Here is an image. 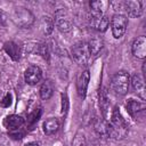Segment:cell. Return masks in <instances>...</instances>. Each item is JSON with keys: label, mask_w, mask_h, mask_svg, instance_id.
<instances>
[{"label": "cell", "mask_w": 146, "mask_h": 146, "mask_svg": "<svg viewBox=\"0 0 146 146\" xmlns=\"http://www.w3.org/2000/svg\"><path fill=\"white\" fill-rule=\"evenodd\" d=\"M128 131H129L128 122L124 120L119 108L114 107L108 121V138H113L116 140L123 139L127 136Z\"/></svg>", "instance_id": "6da1fadb"}, {"label": "cell", "mask_w": 146, "mask_h": 146, "mask_svg": "<svg viewBox=\"0 0 146 146\" xmlns=\"http://www.w3.org/2000/svg\"><path fill=\"white\" fill-rule=\"evenodd\" d=\"M130 86V75L125 71L116 72L111 80V88L112 90L120 96H124L129 91Z\"/></svg>", "instance_id": "7a4b0ae2"}, {"label": "cell", "mask_w": 146, "mask_h": 146, "mask_svg": "<svg viewBox=\"0 0 146 146\" xmlns=\"http://www.w3.org/2000/svg\"><path fill=\"white\" fill-rule=\"evenodd\" d=\"M11 19L17 26L22 29H29L34 23L33 14L26 8H16L11 14Z\"/></svg>", "instance_id": "3957f363"}, {"label": "cell", "mask_w": 146, "mask_h": 146, "mask_svg": "<svg viewBox=\"0 0 146 146\" xmlns=\"http://www.w3.org/2000/svg\"><path fill=\"white\" fill-rule=\"evenodd\" d=\"M52 19H54V23H55L56 27L63 33L70 32L72 30V27H73L72 16L65 8L57 9L56 13H55V17Z\"/></svg>", "instance_id": "277c9868"}, {"label": "cell", "mask_w": 146, "mask_h": 146, "mask_svg": "<svg viewBox=\"0 0 146 146\" xmlns=\"http://www.w3.org/2000/svg\"><path fill=\"white\" fill-rule=\"evenodd\" d=\"M91 54L88 47V43L84 41H79L76 42L73 48H72V57L74 59V62L81 66L87 65L89 58H90Z\"/></svg>", "instance_id": "5b68a950"}, {"label": "cell", "mask_w": 146, "mask_h": 146, "mask_svg": "<svg viewBox=\"0 0 146 146\" xmlns=\"http://www.w3.org/2000/svg\"><path fill=\"white\" fill-rule=\"evenodd\" d=\"M111 27H112L113 36L115 39L121 38L128 27V17L120 13L113 15L112 21H111Z\"/></svg>", "instance_id": "8992f818"}, {"label": "cell", "mask_w": 146, "mask_h": 146, "mask_svg": "<svg viewBox=\"0 0 146 146\" xmlns=\"http://www.w3.org/2000/svg\"><path fill=\"white\" fill-rule=\"evenodd\" d=\"M124 10L127 11L128 16L137 18L144 11V1H139V0L124 1Z\"/></svg>", "instance_id": "52a82bcc"}, {"label": "cell", "mask_w": 146, "mask_h": 146, "mask_svg": "<svg viewBox=\"0 0 146 146\" xmlns=\"http://www.w3.org/2000/svg\"><path fill=\"white\" fill-rule=\"evenodd\" d=\"M42 78V71L39 66L36 65H31L29 66L25 72H24V79H25V82L27 84H31V86H34L38 82H40Z\"/></svg>", "instance_id": "ba28073f"}, {"label": "cell", "mask_w": 146, "mask_h": 146, "mask_svg": "<svg viewBox=\"0 0 146 146\" xmlns=\"http://www.w3.org/2000/svg\"><path fill=\"white\" fill-rule=\"evenodd\" d=\"M131 50L135 57L144 59L146 57V38L144 35H140L135 39L131 46Z\"/></svg>", "instance_id": "9c48e42d"}, {"label": "cell", "mask_w": 146, "mask_h": 146, "mask_svg": "<svg viewBox=\"0 0 146 146\" xmlns=\"http://www.w3.org/2000/svg\"><path fill=\"white\" fill-rule=\"evenodd\" d=\"M89 80H90V73L88 70H84L83 72H81L76 79V90H78V94L81 98L86 97Z\"/></svg>", "instance_id": "30bf717a"}, {"label": "cell", "mask_w": 146, "mask_h": 146, "mask_svg": "<svg viewBox=\"0 0 146 146\" xmlns=\"http://www.w3.org/2000/svg\"><path fill=\"white\" fill-rule=\"evenodd\" d=\"M89 24L90 27L98 31V32H105L110 25V19L107 16H98V17H91L89 18Z\"/></svg>", "instance_id": "8fae6325"}, {"label": "cell", "mask_w": 146, "mask_h": 146, "mask_svg": "<svg viewBox=\"0 0 146 146\" xmlns=\"http://www.w3.org/2000/svg\"><path fill=\"white\" fill-rule=\"evenodd\" d=\"M24 123H25L24 117L21 116V115H17V114L8 115V116H6L5 120H3V125H5V128H7L9 131L19 129Z\"/></svg>", "instance_id": "7c38bea8"}, {"label": "cell", "mask_w": 146, "mask_h": 146, "mask_svg": "<svg viewBox=\"0 0 146 146\" xmlns=\"http://www.w3.org/2000/svg\"><path fill=\"white\" fill-rule=\"evenodd\" d=\"M146 108V105L144 102H139V100H135V99H129L125 103V110L128 111V113L132 116V117H137V115L139 113H143Z\"/></svg>", "instance_id": "4fadbf2b"}, {"label": "cell", "mask_w": 146, "mask_h": 146, "mask_svg": "<svg viewBox=\"0 0 146 146\" xmlns=\"http://www.w3.org/2000/svg\"><path fill=\"white\" fill-rule=\"evenodd\" d=\"M3 50L6 51V54L13 60H15V62L19 60L21 55H22V49H21V47L16 42H14V41H7V42H5Z\"/></svg>", "instance_id": "5bb4252c"}, {"label": "cell", "mask_w": 146, "mask_h": 146, "mask_svg": "<svg viewBox=\"0 0 146 146\" xmlns=\"http://www.w3.org/2000/svg\"><path fill=\"white\" fill-rule=\"evenodd\" d=\"M90 14L91 17H98L103 16L105 14V10L110 6L108 1H103V0H97V1H90Z\"/></svg>", "instance_id": "9a60e30c"}, {"label": "cell", "mask_w": 146, "mask_h": 146, "mask_svg": "<svg viewBox=\"0 0 146 146\" xmlns=\"http://www.w3.org/2000/svg\"><path fill=\"white\" fill-rule=\"evenodd\" d=\"M130 83H131L133 90L139 95V97L145 99V80H144V76L136 73L130 79Z\"/></svg>", "instance_id": "2e32d148"}, {"label": "cell", "mask_w": 146, "mask_h": 146, "mask_svg": "<svg viewBox=\"0 0 146 146\" xmlns=\"http://www.w3.org/2000/svg\"><path fill=\"white\" fill-rule=\"evenodd\" d=\"M99 106L103 113V119L108 121L110 120V98L106 89H102L99 94Z\"/></svg>", "instance_id": "e0dca14e"}, {"label": "cell", "mask_w": 146, "mask_h": 146, "mask_svg": "<svg viewBox=\"0 0 146 146\" xmlns=\"http://www.w3.org/2000/svg\"><path fill=\"white\" fill-rule=\"evenodd\" d=\"M94 129L99 138H108V121L105 119L96 117L94 120Z\"/></svg>", "instance_id": "ac0fdd59"}, {"label": "cell", "mask_w": 146, "mask_h": 146, "mask_svg": "<svg viewBox=\"0 0 146 146\" xmlns=\"http://www.w3.org/2000/svg\"><path fill=\"white\" fill-rule=\"evenodd\" d=\"M42 128L46 135H52L59 129V121L56 117H49L43 122Z\"/></svg>", "instance_id": "d6986e66"}, {"label": "cell", "mask_w": 146, "mask_h": 146, "mask_svg": "<svg viewBox=\"0 0 146 146\" xmlns=\"http://www.w3.org/2000/svg\"><path fill=\"white\" fill-rule=\"evenodd\" d=\"M54 94V84L50 80H46L40 87V97L43 100L49 99Z\"/></svg>", "instance_id": "ffe728a7"}, {"label": "cell", "mask_w": 146, "mask_h": 146, "mask_svg": "<svg viewBox=\"0 0 146 146\" xmlns=\"http://www.w3.org/2000/svg\"><path fill=\"white\" fill-rule=\"evenodd\" d=\"M54 26H55L54 19L50 18L49 16H43L41 18V21H40V27H41V31H42L43 34L49 35L52 32Z\"/></svg>", "instance_id": "44dd1931"}, {"label": "cell", "mask_w": 146, "mask_h": 146, "mask_svg": "<svg viewBox=\"0 0 146 146\" xmlns=\"http://www.w3.org/2000/svg\"><path fill=\"white\" fill-rule=\"evenodd\" d=\"M88 43V47H89V50H90V54L92 56L97 55L102 48H103V40L100 38H92Z\"/></svg>", "instance_id": "7402d4cb"}, {"label": "cell", "mask_w": 146, "mask_h": 146, "mask_svg": "<svg viewBox=\"0 0 146 146\" xmlns=\"http://www.w3.org/2000/svg\"><path fill=\"white\" fill-rule=\"evenodd\" d=\"M13 97L9 92H3L0 90V108H7L11 105Z\"/></svg>", "instance_id": "603a6c76"}, {"label": "cell", "mask_w": 146, "mask_h": 146, "mask_svg": "<svg viewBox=\"0 0 146 146\" xmlns=\"http://www.w3.org/2000/svg\"><path fill=\"white\" fill-rule=\"evenodd\" d=\"M71 146H87V141H86V137L82 132H76L73 140H72V145Z\"/></svg>", "instance_id": "cb8c5ba5"}, {"label": "cell", "mask_w": 146, "mask_h": 146, "mask_svg": "<svg viewBox=\"0 0 146 146\" xmlns=\"http://www.w3.org/2000/svg\"><path fill=\"white\" fill-rule=\"evenodd\" d=\"M35 52H38L40 56H42L43 58L48 59L49 58V49L48 46L46 43H40L35 46Z\"/></svg>", "instance_id": "d4e9b609"}, {"label": "cell", "mask_w": 146, "mask_h": 146, "mask_svg": "<svg viewBox=\"0 0 146 146\" xmlns=\"http://www.w3.org/2000/svg\"><path fill=\"white\" fill-rule=\"evenodd\" d=\"M40 115H41V110H40V108L34 110V111H33L32 113H30L29 116H27V124H29V125H33L34 123H36L38 120H39V117H40Z\"/></svg>", "instance_id": "484cf974"}, {"label": "cell", "mask_w": 146, "mask_h": 146, "mask_svg": "<svg viewBox=\"0 0 146 146\" xmlns=\"http://www.w3.org/2000/svg\"><path fill=\"white\" fill-rule=\"evenodd\" d=\"M67 111H68V98L66 94H63L62 95V114L66 115Z\"/></svg>", "instance_id": "4316f807"}, {"label": "cell", "mask_w": 146, "mask_h": 146, "mask_svg": "<svg viewBox=\"0 0 146 146\" xmlns=\"http://www.w3.org/2000/svg\"><path fill=\"white\" fill-rule=\"evenodd\" d=\"M21 129V128H19ZM19 129H16V130H11L9 133H10V136H11V138H14V139H21V138H23V136H24V131H22V132H18V130Z\"/></svg>", "instance_id": "83f0119b"}, {"label": "cell", "mask_w": 146, "mask_h": 146, "mask_svg": "<svg viewBox=\"0 0 146 146\" xmlns=\"http://www.w3.org/2000/svg\"><path fill=\"white\" fill-rule=\"evenodd\" d=\"M24 146H40V145H39V143H36V141H30V143L25 144Z\"/></svg>", "instance_id": "f1b7e54d"}]
</instances>
